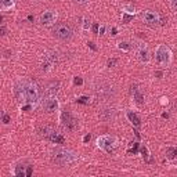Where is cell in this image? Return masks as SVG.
Instances as JSON below:
<instances>
[{
  "instance_id": "obj_1",
  "label": "cell",
  "mask_w": 177,
  "mask_h": 177,
  "mask_svg": "<svg viewBox=\"0 0 177 177\" xmlns=\"http://www.w3.org/2000/svg\"><path fill=\"white\" fill-rule=\"evenodd\" d=\"M76 159H78L76 154L69 151V149H65V148H56L53 152H51V161L60 166L72 163V162H75Z\"/></svg>"
},
{
  "instance_id": "obj_2",
  "label": "cell",
  "mask_w": 177,
  "mask_h": 177,
  "mask_svg": "<svg viewBox=\"0 0 177 177\" xmlns=\"http://www.w3.org/2000/svg\"><path fill=\"white\" fill-rule=\"evenodd\" d=\"M24 86H25V101L29 105H36L39 103V98H40V91H39L37 84L33 83L32 80H24Z\"/></svg>"
},
{
  "instance_id": "obj_3",
  "label": "cell",
  "mask_w": 177,
  "mask_h": 177,
  "mask_svg": "<svg viewBox=\"0 0 177 177\" xmlns=\"http://www.w3.org/2000/svg\"><path fill=\"white\" fill-rule=\"evenodd\" d=\"M156 61L163 66H168L172 61V51L166 44H159L156 47V53H155Z\"/></svg>"
},
{
  "instance_id": "obj_4",
  "label": "cell",
  "mask_w": 177,
  "mask_h": 177,
  "mask_svg": "<svg viewBox=\"0 0 177 177\" xmlns=\"http://www.w3.org/2000/svg\"><path fill=\"white\" fill-rule=\"evenodd\" d=\"M53 35L60 40L66 42L72 37V29L68 24H57L53 28Z\"/></svg>"
},
{
  "instance_id": "obj_5",
  "label": "cell",
  "mask_w": 177,
  "mask_h": 177,
  "mask_svg": "<svg viewBox=\"0 0 177 177\" xmlns=\"http://www.w3.org/2000/svg\"><path fill=\"white\" fill-rule=\"evenodd\" d=\"M97 147L101 149H104L105 152L108 154H112L114 152V149L116 147V141L114 137H109V136H101L97 138Z\"/></svg>"
},
{
  "instance_id": "obj_6",
  "label": "cell",
  "mask_w": 177,
  "mask_h": 177,
  "mask_svg": "<svg viewBox=\"0 0 177 177\" xmlns=\"http://www.w3.org/2000/svg\"><path fill=\"white\" fill-rule=\"evenodd\" d=\"M61 122H62V126L69 131L76 130V128H78V121L73 118V115H72L69 111H62Z\"/></svg>"
},
{
  "instance_id": "obj_7",
  "label": "cell",
  "mask_w": 177,
  "mask_h": 177,
  "mask_svg": "<svg viewBox=\"0 0 177 177\" xmlns=\"http://www.w3.org/2000/svg\"><path fill=\"white\" fill-rule=\"evenodd\" d=\"M57 61H58L57 53H54V51H50V53L44 54V61H43V64H42V71H44V72L50 71V69L53 68V66H56Z\"/></svg>"
},
{
  "instance_id": "obj_8",
  "label": "cell",
  "mask_w": 177,
  "mask_h": 177,
  "mask_svg": "<svg viewBox=\"0 0 177 177\" xmlns=\"http://www.w3.org/2000/svg\"><path fill=\"white\" fill-rule=\"evenodd\" d=\"M33 172V166L32 165H25V163H18L14 169V174L17 177H29Z\"/></svg>"
},
{
  "instance_id": "obj_9",
  "label": "cell",
  "mask_w": 177,
  "mask_h": 177,
  "mask_svg": "<svg viewBox=\"0 0 177 177\" xmlns=\"http://www.w3.org/2000/svg\"><path fill=\"white\" fill-rule=\"evenodd\" d=\"M43 109L46 112H49V114L56 112L58 109V100H57V97L56 96L46 97V100H44V103H43Z\"/></svg>"
},
{
  "instance_id": "obj_10",
  "label": "cell",
  "mask_w": 177,
  "mask_h": 177,
  "mask_svg": "<svg viewBox=\"0 0 177 177\" xmlns=\"http://www.w3.org/2000/svg\"><path fill=\"white\" fill-rule=\"evenodd\" d=\"M143 19H144V22L148 24V25H155L161 21V17H159V14L156 11L147 10V11H144V14H143Z\"/></svg>"
},
{
  "instance_id": "obj_11",
  "label": "cell",
  "mask_w": 177,
  "mask_h": 177,
  "mask_svg": "<svg viewBox=\"0 0 177 177\" xmlns=\"http://www.w3.org/2000/svg\"><path fill=\"white\" fill-rule=\"evenodd\" d=\"M56 19H57V12L54 11H44L40 15V22L43 25L53 24V22H56Z\"/></svg>"
},
{
  "instance_id": "obj_12",
  "label": "cell",
  "mask_w": 177,
  "mask_h": 177,
  "mask_svg": "<svg viewBox=\"0 0 177 177\" xmlns=\"http://www.w3.org/2000/svg\"><path fill=\"white\" fill-rule=\"evenodd\" d=\"M14 96H15V98L18 100L19 103H21V101H25V86H24V80L18 82V83L15 84V87H14Z\"/></svg>"
},
{
  "instance_id": "obj_13",
  "label": "cell",
  "mask_w": 177,
  "mask_h": 177,
  "mask_svg": "<svg viewBox=\"0 0 177 177\" xmlns=\"http://www.w3.org/2000/svg\"><path fill=\"white\" fill-rule=\"evenodd\" d=\"M47 140H50L51 143H54V144H64L65 143V138H64V136H62L61 133H58V131H56V130H51L49 133V136L46 137Z\"/></svg>"
},
{
  "instance_id": "obj_14",
  "label": "cell",
  "mask_w": 177,
  "mask_h": 177,
  "mask_svg": "<svg viewBox=\"0 0 177 177\" xmlns=\"http://www.w3.org/2000/svg\"><path fill=\"white\" fill-rule=\"evenodd\" d=\"M131 94H133V98L134 101H136L137 104H144V101H145V97H144V94L140 91V89L137 86H133L131 87Z\"/></svg>"
},
{
  "instance_id": "obj_15",
  "label": "cell",
  "mask_w": 177,
  "mask_h": 177,
  "mask_svg": "<svg viewBox=\"0 0 177 177\" xmlns=\"http://www.w3.org/2000/svg\"><path fill=\"white\" fill-rule=\"evenodd\" d=\"M100 118L103 119L104 122H109V121H112V119L115 118V111H114V109H111V108H105V109H103V111L100 112Z\"/></svg>"
},
{
  "instance_id": "obj_16",
  "label": "cell",
  "mask_w": 177,
  "mask_h": 177,
  "mask_svg": "<svg viewBox=\"0 0 177 177\" xmlns=\"http://www.w3.org/2000/svg\"><path fill=\"white\" fill-rule=\"evenodd\" d=\"M138 58L141 62H148L149 61V51L145 46H141L138 49Z\"/></svg>"
},
{
  "instance_id": "obj_17",
  "label": "cell",
  "mask_w": 177,
  "mask_h": 177,
  "mask_svg": "<svg viewBox=\"0 0 177 177\" xmlns=\"http://www.w3.org/2000/svg\"><path fill=\"white\" fill-rule=\"evenodd\" d=\"M126 116H128V119L131 122V124H134L136 128H140V124H141V121H140V118L134 114V112H131V111H128L126 112Z\"/></svg>"
},
{
  "instance_id": "obj_18",
  "label": "cell",
  "mask_w": 177,
  "mask_h": 177,
  "mask_svg": "<svg viewBox=\"0 0 177 177\" xmlns=\"http://www.w3.org/2000/svg\"><path fill=\"white\" fill-rule=\"evenodd\" d=\"M58 86H60L58 82H51V83L47 86V89H46L47 96H56L57 90H58Z\"/></svg>"
},
{
  "instance_id": "obj_19",
  "label": "cell",
  "mask_w": 177,
  "mask_h": 177,
  "mask_svg": "<svg viewBox=\"0 0 177 177\" xmlns=\"http://www.w3.org/2000/svg\"><path fill=\"white\" fill-rule=\"evenodd\" d=\"M177 155V149L173 148V147H169L168 149H166V156H168V159H170V161H173L174 158H176Z\"/></svg>"
},
{
  "instance_id": "obj_20",
  "label": "cell",
  "mask_w": 177,
  "mask_h": 177,
  "mask_svg": "<svg viewBox=\"0 0 177 177\" xmlns=\"http://www.w3.org/2000/svg\"><path fill=\"white\" fill-rule=\"evenodd\" d=\"M123 12H124V14H130V15H134V14H136V9H134L131 4H128V6L123 7Z\"/></svg>"
},
{
  "instance_id": "obj_21",
  "label": "cell",
  "mask_w": 177,
  "mask_h": 177,
  "mask_svg": "<svg viewBox=\"0 0 177 177\" xmlns=\"http://www.w3.org/2000/svg\"><path fill=\"white\" fill-rule=\"evenodd\" d=\"M0 4H2V7H3L4 10H9L12 7V0H0Z\"/></svg>"
},
{
  "instance_id": "obj_22",
  "label": "cell",
  "mask_w": 177,
  "mask_h": 177,
  "mask_svg": "<svg viewBox=\"0 0 177 177\" xmlns=\"http://www.w3.org/2000/svg\"><path fill=\"white\" fill-rule=\"evenodd\" d=\"M118 47L121 50H123V51H129V50H130V43H129V42H119Z\"/></svg>"
},
{
  "instance_id": "obj_23",
  "label": "cell",
  "mask_w": 177,
  "mask_h": 177,
  "mask_svg": "<svg viewBox=\"0 0 177 177\" xmlns=\"http://www.w3.org/2000/svg\"><path fill=\"white\" fill-rule=\"evenodd\" d=\"M76 101H78V104H89L90 103V98L87 96H82V97H79Z\"/></svg>"
},
{
  "instance_id": "obj_24",
  "label": "cell",
  "mask_w": 177,
  "mask_h": 177,
  "mask_svg": "<svg viewBox=\"0 0 177 177\" xmlns=\"http://www.w3.org/2000/svg\"><path fill=\"white\" fill-rule=\"evenodd\" d=\"M140 151H141V154H143V156L145 158V161L147 162H151V159L148 158V149H147V147H141Z\"/></svg>"
},
{
  "instance_id": "obj_25",
  "label": "cell",
  "mask_w": 177,
  "mask_h": 177,
  "mask_svg": "<svg viewBox=\"0 0 177 177\" xmlns=\"http://www.w3.org/2000/svg\"><path fill=\"white\" fill-rule=\"evenodd\" d=\"M138 149V143H133V148L129 149V154H136Z\"/></svg>"
},
{
  "instance_id": "obj_26",
  "label": "cell",
  "mask_w": 177,
  "mask_h": 177,
  "mask_svg": "<svg viewBox=\"0 0 177 177\" xmlns=\"http://www.w3.org/2000/svg\"><path fill=\"white\" fill-rule=\"evenodd\" d=\"M2 122H3V123H10V115L9 114H4L3 115V119H2Z\"/></svg>"
},
{
  "instance_id": "obj_27",
  "label": "cell",
  "mask_w": 177,
  "mask_h": 177,
  "mask_svg": "<svg viewBox=\"0 0 177 177\" xmlns=\"http://www.w3.org/2000/svg\"><path fill=\"white\" fill-rule=\"evenodd\" d=\"M131 18H133V15H128V14H124V12H123V22H124V24H128Z\"/></svg>"
},
{
  "instance_id": "obj_28",
  "label": "cell",
  "mask_w": 177,
  "mask_h": 177,
  "mask_svg": "<svg viewBox=\"0 0 177 177\" xmlns=\"http://www.w3.org/2000/svg\"><path fill=\"white\" fill-rule=\"evenodd\" d=\"M170 6H172V10L176 11L177 10V0H170Z\"/></svg>"
},
{
  "instance_id": "obj_29",
  "label": "cell",
  "mask_w": 177,
  "mask_h": 177,
  "mask_svg": "<svg viewBox=\"0 0 177 177\" xmlns=\"http://www.w3.org/2000/svg\"><path fill=\"white\" fill-rule=\"evenodd\" d=\"M89 26H90L89 19H83V29H84V31H87V29H89Z\"/></svg>"
},
{
  "instance_id": "obj_30",
  "label": "cell",
  "mask_w": 177,
  "mask_h": 177,
  "mask_svg": "<svg viewBox=\"0 0 177 177\" xmlns=\"http://www.w3.org/2000/svg\"><path fill=\"white\" fill-rule=\"evenodd\" d=\"M116 61H118V60H116V58H111V60H108V66H109V68L115 65V64H116Z\"/></svg>"
},
{
  "instance_id": "obj_31",
  "label": "cell",
  "mask_w": 177,
  "mask_h": 177,
  "mask_svg": "<svg viewBox=\"0 0 177 177\" xmlns=\"http://www.w3.org/2000/svg\"><path fill=\"white\" fill-rule=\"evenodd\" d=\"M73 82H75V84H78V86L83 84V79H82V78H75V79H73Z\"/></svg>"
},
{
  "instance_id": "obj_32",
  "label": "cell",
  "mask_w": 177,
  "mask_h": 177,
  "mask_svg": "<svg viewBox=\"0 0 177 177\" xmlns=\"http://www.w3.org/2000/svg\"><path fill=\"white\" fill-rule=\"evenodd\" d=\"M93 32L96 35H98V24H94L93 25Z\"/></svg>"
},
{
  "instance_id": "obj_33",
  "label": "cell",
  "mask_w": 177,
  "mask_h": 177,
  "mask_svg": "<svg viewBox=\"0 0 177 177\" xmlns=\"http://www.w3.org/2000/svg\"><path fill=\"white\" fill-rule=\"evenodd\" d=\"M90 138H91V136H90V134H87V136H84V137H83V143H89V141H90Z\"/></svg>"
},
{
  "instance_id": "obj_34",
  "label": "cell",
  "mask_w": 177,
  "mask_h": 177,
  "mask_svg": "<svg viewBox=\"0 0 177 177\" xmlns=\"http://www.w3.org/2000/svg\"><path fill=\"white\" fill-rule=\"evenodd\" d=\"M6 28H3V26H0V36H4L6 35Z\"/></svg>"
},
{
  "instance_id": "obj_35",
  "label": "cell",
  "mask_w": 177,
  "mask_h": 177,
  "mask_svg": "<svg viewBox=\"0 0 177 177\" xmlns=\"http://www.w3.org/2000/svg\"><path fill=\"white\" fill-rule=\"evenodd\" d=\"M89 47H90L91 50H94V51H96V50H97V47L94 46V43H93V42H89Z\"/></svg>"
},
{
  "instance_id": "obj_36",
  "label": "cell",
  "mask_w": 177,
  "mask_h": 177,
  "mask_svg": "<svg viewBox=\"0 0 177 177\" xmlns=\"http://www.w3.org/2000/svg\"><path fill=\"white\" fill-rule=\"evenodd\" d=\"M111 32H112V33H111L112 36H116V35H118V29H116V28H112Z\"/></svg>"
},
{
  "instance_id": "obj_37",
  "label": "cell",
  "mask_w": 177,
  "mask_h": 177,
  "mask_svg": "<svg viewBox=\"0 0 177 177\" xmlns=\"http://www.w3.org/2000/svg\"><path fill=\"white\" fill-rule=\"evenodd\" d=\"M104 32H105V28H104V26H101V28H100V31H98V35H104Z\"/></svg>"
},
{
  "instance_id": "obj_38",
  "label": "cell",
  "mask_w": 177,
  "mask_h": 177,
  "mask_svg": "<svg viewBox=\"0 0 177 177\" xmlns=\"http://www.w3.org/2000/svg\"><path fill=\"white\" fill-rule=\"evenodd\" d=\"M75 2H76V3H79V4H83V3H86L87 0H75Z\"/></svg>"
},
{
  "instance_id": "obj_39",
  "label": "cell",
  "mask_w": 177,
  "mask_h": 177,
  "mask_svg": "<svg viewBox=\"0 0 177 177\" xmlns=\"http://www.w3.org/2000/svg\"><path fill=\"white\" fill-rule=\"evenodd\" d=\"M3 115H4V112L0 111V122H2V119H3Z\"/></svg>"
},
{
  "instance_id": "obj_40",
  "label": "cell",
  "mask_w": 177,
  "mask_h": 177,
  "mask_svg": "<svg viewBox=\"0 0 177 177\" xmlns=\"http://www.w3.org/2000/svg\"><path fill=\"white\" fill-rule=\"evenodd\" d=\"M3 19H4V18H3V15H0V25L3 24Z\"/></svg>"
}]
</instances>
